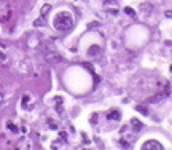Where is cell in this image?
<instances>
[{"instance_id": "1", "label": "cell", "mask_w": 172, "mask_h": 150, "mask_svg": "<svg viewBox=\"0 0 172 150\" xmlns=\"http://www.w3.org/2000/svg\"><path fill=\"white\" fill-rule=\"evenodd\" d=\"M53 26L61 34H69L73 29V19H72V16H70V13H67V11L57 13L53 19Z\"/></svg>"}, {"instance_id": "2", "label": "cell", "mask_w": 172, "mask_h": 150, "mask_svg": "<svg viewBox=\"0 0 172 150\" xmlns=\"http://www.w3.org/2000/svg\"><path fill=\"white\" fill-rule=\"evenodd\" d=\"M45 61L48 64H51V66H54V64H59L62 61V56L54 50H46L45 51Z\"/></svg>"}, {"instance_id": "3", "label": "cell", "mask_w": 172, "mask_h": 150, "mask_svg": "<svg viewBox=\"0 0 172 150\" xmlns=\"http://www.w3.org/2000/svg\"><path fill=\"white\" fill-rule=\"evenodd\" d=\"M143 150H162L164 147L158 142V140H147L145 144L142 145Z\"/></svg>"}, {"instance_id": "4", "label": "cell", "mask_w": 172, "mask_h": 150, "mask_svg": "<svg viewBox=\"0 0 172 150\" xmlns=\"http://www.w3.org/2000/svg\"><path fill=\"white\" fill-rule=\"evenodd\" d=\"M107 120L110 121H120L121 120V112L118 109H111V110L107 112Z\"/></svg>"}, {"instance_id": "5", "label": "cell", "mask_w": 172, "mask_h": 150, "mask_svg": "<svg viewBox=\"0 0 172 150\" xmlns=\"http://www.w3.org/2000/svg\"><path fill=\"white\" fill-rule=\"evenodd\" d=\"M131 124H132V128H134V133H139L140 128H142V123H140L137 118H132V120H131Z\"/></svg>"}, {"instance_id": "6", "label": "cell", "mask_w": 172, "mask_h": 150, "mask_svg": "<svg viewBox=\"0 0 172 150\" xmlns=\"http://www.w3.org/2000/svg\"><path fill=\"white\" fill-rule=\"evenodd\" d=\"M6 128H8V131H10V133H13V134H18V126H16V124L14 123H13V121L11 120H10V121H6Z\"/></svg>"}, {"instance_id": "7", "label": "cell", "mask_w": 172, "mask_h": 150, "mask_svg": "<svg viewBox=\"0 0 172 150\" xmlns=\"http://www.w3.org/2000/svg\"><path fill=\"white\" fill-rule=\"evenodd\" d=\"M136 110H137V112H140L142 115H145V117H148V115H150L148 109H147V107H143V105H137V107H136Z\"/></svg>"}, {"instance_id": "8", "label": "cell", "mask_w": 172, "mask_h": 150, "mask_svg": "<svg viewBox=\"0 0 172 150\" xmlns=\"http://www.w3.org/2000/svg\"><path fill=\"white\" fill-rule=\"evenodd\" d=\"M124 13H126L127 16H129V18H136V11H134L132 8H131V6H126V8H124Z\"/></svg>"}, {"instance_id": "9", "label": "cell", "mask_w": 172, "mask_h": 150, "mask_svg": "<svg viewBox=\"0 0 172 150\" xmlns=\"http://www.w3.org/2000/svg\"><path fill=\"white\" fill-rule=\"evenodd\" d=\"M50 8H51V6H50V5H45V6H43V8H41V18H43V19H45V18H46V13H48V11H50Z\"/></svg>"}, {"instance_id": "10", "label": "cell", "mask_w": 172, "mask_h": 150, "mask_svg": "<svg viewBox=\"0 0 172 150\" xmlns=\"http://www.w3.org/2000/svg\"><path fill=\"white\" fill-rule=\"evenodd\" d=\"M29 101H30V96H29V94H24V96H22V107H25Z\"/></svg>"}, {"instance_id": "11", "label": "cell", "mask_w": 172, "mask_h": 150, "mask_svg": "<svg viewBox=\"0 0 172 150\" xmlns=\"http://www.w3.org/2000/svg\"><path fill=\"white\" fill-rule=\"evenodd\" d=\"M97 117H99L97 113H92L91 115V124H97Z\"/></svg>"}, {"instance_id": "12", "label": "cell", "mask_w": 172, "mask_h": 150, "mask_svg": "<svg viewBox=\"0 0 172 150\" xmlns=\"http://www.w3.org/2000/svg\"><path fill=\"white\" fill-rule=\"evenodd\" d=\"M48 124H50L51 128H54V129H56V128H57V123H56V121H54V120H48Z\"/></svg>"}, {"instance_id": "13", "label": "cell", "mask_w": 172, "mask_h": 150, "mask_svg": "<svg viewBox=\"0 0 172 150\" xmlns=\"http://www.w3.org/2000/svg\"><path fill=\"white\" fill-rule=\"evenodd\" d=\"M35 26H43V18H41V19H37V21H35Z\"/></svg>"}, {"instance_id": "14", "label": "cell", "mask_w": 172, "mask_h": 150, "mask_svg": "<svg viewBox=\"0 0 172 150\" xmlns=\"http://www.w3.org/2000/svg\"><path fill=\"white\" fill-rule=\"evenodd\" d=\"M5 57H6V56L2 53V51H0V59H2V61H5Z\"/></svg>"}, {"instance_id": "15", "label": "cell", "mask_w": 172, "mask_h": 150, "mask_svg": "<svg viewBox=\"0 0 172 150\" xmlns=\"http://www.w3.org/2000/svg\"><path fill=\"white\" fill-rule=\"evenodd\" d=\"M166 16H167V18H172V11H166Z\"/></svg>"}, {"instance_id": "16", "label": "cell", "mask_w": 172, "mask_h": 150, "mask_svg": "<svg viewBox=\"0 0 172 150\" xmlns=\"http://www.w3.org/2000/svg\"><path fill=\"white\" fill-rule=\"evenodd\" d=\"M171 70H172V66H171Z\"/></svg>"}]
</instances>
